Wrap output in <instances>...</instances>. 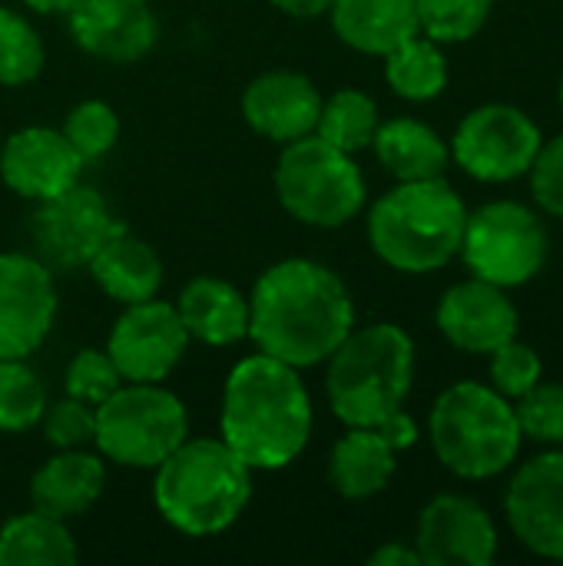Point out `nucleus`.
<instances>
[{"label":"nucleus","instance_id":"obj_1","mask_svg":"<svg viewBox=\"0 0 563 566\" xmlns=\"http://www.w3.org/2000/svg\"><path fill=\"white\" fill-rule=\"evenodd\" d=\"M352 328L355 305L345 282L312 259L275 262L249 295V338L292 368L329 361Z\"/></svg>","mask_w":563,"mask_h":566},{"label":"nucleus","instance_id":"obj_2","mask_svg":"<svg viewBox=\"0 0 563 566\" xmlns=\"http://www.w3.org/2000/svg\"><path fill=\"white\" fill-rule=\"evenodd\" d=\"M219 431L252 471L289 468L312 434V401L299 368L262 352L242 358L226 378Z\"/></svg>","mask_w":563,"mask_h":566},{"label":"nucleus","instance_id":"obj_3","mask_svg":"<svg viewBox=\"0 0 563 566\" xmlns=\"http://www.w3.org/2000/svg\"><path fill=\"white\" fill-rule=\"evenodd\" d=\"M252 497V468L219 438H186L159 468L153 501L166 524L189 537L222 534Z\"/></svg>","mask_w":563,"mask_h":566},{"label":"nucleus","instance_id":"obj_4","mask_svg":"<svg viewBox=\"0 0 563 566\" xmlns=\"http://www.w3.org/2000/svg\"><path fill=\"white\" fill-rule=\"evenodd\" d=\"M468 209L461 196L438 179L398 182L368 216V242L382 262L398 272H435L461 252Z\"/></svg>","mask_w":563,"mask_h":566},{"label":"nucleus","instance_id":"obj_5","mask_svg":"<svg viewBox=\"0 0 563 566\" xmlns=\"http://www.w3.org/2000/svg\"><path fill=\"white\" fill-rule=\"evenodd\" d=\"M415 375V342L398 325H368L348 332L329 355V405L348 428H375L395 415Z\"/></svg>","mask_w":563,"mask_h":566},{"label":"nucleus","instance_id":"obj_6","mask_svg":"<svg viewBox=\"0 0 563 566\" xmlns=\"http://www.w3.org/2000/svg\"><path fill=\"white\" fill-rule=\"evenodd\" d=\"M431 444L448 471L484 481L514 464L521 424L501 391L478 381H458L431 408Z\"/></svg>","mask_w":563,"mask_h":566},{"label":"nucleus","instance_id":"obj_7","mask_svg":"<svg viewBox=\"0 0 563 566\" xmlns=\"http://www.w3.org/2000/svg\"><path fill=\"white\" fill-rule=\"evenodd\" d=\"M189 438L183 401L156 381L119 385L96 405V448L119 468L156 471Z\"/></svg>","mask_w":563,"mask_h":566},{"label":"nucleus","instance_id":"obj_8","mask_svg":"<svg viewBox=\"0 0 563 566\" xmlns=\"http://www.w3.org/2000/svg\"><path fill=\"white\" fill-rule=\"evenodd\" d=\"M275 192L289 216L315 229H338L365 206V179L352 153L315 133L285 143L275 166Z\"/></svg>","mask_w":563,"mask_h":566},{"label":"nucleus","instance_id":"obj_9","mask_svg":"<svg viewBox=\"0 0 563 566\" xmlns=\"http://www.w3.org/2000/svg\"><path fill=\"white\" fill-rule=\"evenodd\" d=\"M461 255L475 279L511 289L531 282L548 259V232L521 202L481 206L465 222Z\"/></svg>","mask_w":563,"mask_h":566},{"label":"nucleus","instance_id":"obj_10","mask_svg":"<svg viewBox=\"0 0 563 566\" xmlns=\"http://www.w3.org/2000/svg\"><path fill=\"white\" fill-rule=\"evenodd\" d=\"M126 226L110 212L106 199L90 186H70L66 192L37 202L30 216V239L46 269H80Z\"/></svg>","mask_w":563,"mask_h":566},{"label":"nucleus","instance_id":"obj_11","mask_svg":"<svg viewBox=\"0 0 563 566\" xmlns=\"http://www.w3.org/2000/svg\"><path fill=\"white\" fill-rule=\"evenodd\" d=\"M451 149L468 176L481 182H508L531 169L541 149V129L518 106L488 103L461 119Z\"/></svg>","mask_w":563,"mask_h":566},{"label":"nucleus","instance_id":"obj_12","mask_svg":"<svg viewBox=\"0 0 563 566\" xmlns=\"http://www.w3.org/2000/svg\"><path fill=\"white\" fill-rule=\"evenodd\" d=\"M189 332L176 305L146 298L126 305L110 332L106 355L113 358L123 381H163L183 358Z\"/></svg>","mask_w":563,"mask_h":566},{"label":"nucleus","instance_id":"obj_13","mask_svg":"<svg viewBox=\"0 0 563 566\" xmlns=\"http://www.w3.org/2000/svg\"><path fill=\"white\" fill-rule=\"evenodd\" d=\"M56 315L53 275L40 259L7 252L0 255V361L33 355Z\"/></svg>","mask_w":563,"mask_h":566},{"label":"nucleus","instance_id":"obj_14","mask_svg":"<svg viewBox=\"0 0 563 566\" xmlns=\"http://www.w3.org/2000/svg\"><path fill=\"white\" fill-rule=\"evenodd\" d=\"M73 43L110 63H133L156 46L159 20L149 0H73L66 7Z\"/></svg>","mask_w":563,"mask_h":566},{"label":"nucleus","instance_id":"obj_15","mask_svg":"<svg viewBox=\"0 0 563 566\" xmlns=\"http://www.w3.org/2000/svg\"><path fill=\"white\" fill-rule=\"evenodd\" d=\"M415 551L428 566H488L498 554V531L481 504L445 494L421 511Z\"/></svg>","mask_w":563,"mask_h":566},{"label":"nucleus","instance_id":"obj_16","mask_svg":"<svg viewBox=\"0 0 563 566\" xmlns=\"http://www.w3.org/2000/svg\"><path fill=\"white\" fill-rule=\"evenodd\" d=\"M504 507L528 551L563 560V451L528 461L514 474Z\"/></svg>","mask_w":563,"mask_h":566},{"label":"nucleus","instance_id":"obj_17","mask_svg":"<svg viewBox=\"0 0 563 566\" xmlns=\"http://www.w3.org/2000/svg\"><path fill=\"white\" fill-rule=\"evenodd\" d=\"M83 159L70 146V139L46 126L17 129L7 143H0V179L7 189L30 202L53 199L80 182Z\"/></svg>","mask_w":563,"mask_h":566},{"label":"nucleus","instance_id":"obj_18","mask_svg":"<svg viewBox=\"0 0 563 566\" xmlns=\"http://www.w3.org/2000/svg\"><path fill=\"white\" fill-rule=\"evenodd\" d=\"M438 328L455 348L491 355L518 335V308L501 285L471 279L441 295Z\"/></svg>","mask_w":563,"mask_h":566},{"label":"nucleus","instance_id":"obj_19","mask_svg":"<svg viewBox=\"0 0 563 566\" xmlns=\"http://www.w3.org/2000/svg\"><path fill=\"white\" fill-rule=\"evenodd\" d=\"M319 113L322 93L309 76L292 70H269L256 76L242 93V116L259 136L272 143H292L315 133Z\"/></svg>","mask_w":563,"mask_h":566},{"label":"nucleus","instance_id":"obj_20","mask_svg":"<svg viewBox=\"0 0 563 566\" xmlns=\"http://www.w3.org/2000/svg\"><path fill=\"white\" fill-rule=\"evenodd\" d=\"M106 484V468L96 454L73 448L53 454L30 481V501L37 511L56 517V521H73L83 517L103 494Z\"/></svg>","mask_w":563,"mask_h":566},{"label":"nucleus","instance_id":"obj_21","mask_svg":"<svg viewBox=\"0 0 563 566\" xmlns=\"http://www.w3.org/2000/svg\"><path fill=\"white\" fill-rule=\"evenodd\" d=\"M176 312L189 332L202 345H236L249 338V298L226 279L199 275L192 279L176 302Z\"/></svg>","mask_w":563,"mask_h":566},{"label":"nucleus","instance_id":"obj_22","mask_svg":"<svg viewBox=\"0 0 563 566\" xmlns=\"http://www.w3.org/2000/svg\"><path fill=\"white\" fill-rule=\"evenodd\" d=\"M329 13L338 40L372 56H385L421 33L415 0H332Z\"/></svg>","mask_w":563,"mask_h":566},{"label":"nucleus","instance_id":"obj_23","mask_svg":"<svg viewBox=\"0 0 563 566\" xmlns=\"http://www.w3.org/2000/svg\"><path fill=\"white\" fill-rule=\"evenodd\" d=\"M90 275L93 282L116 302L123 305H136L146 298H156L159 285H163V259L156 255V249L136 235L119 232L116 239H110L93 259H90Z\"/></svg>","mask_w":563,"mask_h":566},{"label":"nucleus","instance_id":"obj_24","mask_svg":"<svg viewBox=\"0 0 563 566\" xmlns=\"http://www.w3.org/2000/svg\"><path fill=\"white\" fill-rule=\"evenodd\" d=\"M395 474V448L375 428H352L329 458V481L348 501L375 497Z\"/></svg>","mask_w":563,"mask_h":566},{"label":"nucleus","instance_id":"obj_25","mask_svg":"<svg viewBox=\"0 0 563 566\" xmlns=\"http://www.w3.org/2000/svg\"><path fill=\"white\" fill-rule=\"evenodd\" d=\"M372 146L378 153V163L398 182L438 179L448 169V146L441 143V136L431 126L408 119V116L378 123Z\"/></svg>","mask_w":563,"mask_h":566},{"label":"nucleus","instance_id":"obj_26","mask_svg":"<svg viewBox=\"0 0 563 566\" xmlns=\"http://www.w3.org/2000/svg\"><path fill=\"white\" fill-rule=\"evenodd\" d=\"M76 564V541L66 521L33 507L0 527V566H70Z\"/></svg>","mask_w":563,"mask_h":566},{"label":"nucleus","instance_id":"obj_27","mask_svg":"<svg viewBox=\"0 0 563 566\" xmlns=\"http://www.w3.org/2000/svg\"><path fill=\"white\" fill-rule=\"evenodd\" d=\"M385 76L398 96L425 103L448 86V63L435 40L411 36L392 53H385Z\"/></svg>","mask_w":563,"mask_h":566},{"label":"nucleus","instance_id":"obj_28","mask_svg":"<svg viewBox=\"0 0 563 566\" xmlns=\"http://www.w3.org/2000/svg\"><path fill=\"white\" fill-rule=\"evenodd\" d=\"M378 106L368 93L362 90H338L335 96H329L322 103L319 123H315V136H322L325 143H332L342 153H358L365 146H372L375 133H378Z\"/></svg>","mask_w":563,"mask_h":566},{"label":"nucleus","instance_id":"obj_29","mask_svg":"<svg viewBox=\"0 0 563 566\" xmlns=\"http://www.w3.org/2000/svg\"><path fill=\"white\" fill-rule=\"evenodd\" d=\"M46 408V388L23 358L0 361V431L20 434L40 421Z\"/></svg>","mask_w":563,"mask_h":566},{"label":"nucleus","instance_id":"obj_30","mask_svg":"<svg viewBox=\"0 0 563 566\" xmlns=\"http://www.w3.org/2000/svg\"><path fill=\"white\" fill-rule=\"evenodd\" d=\"M43 70V40L17 10L0 7V86H23Z\"/></svg>","mask_w":563,"mask_h":566},{"label":"nucleus","instance_id":"obj_31","mask_svg":"<svg viewBox=\"0 0 563 566\" xmlns=\"http://www.w3.org/2000/svg\"><path fill=\"white\" fill-rule=\"evenodd\" d=\"M491 7L494 0H415L418 30L435 43L471 40L484 27Z\"/></svg>","mask_w":563,"mask_h":566},{"label":"nucleus","instance_id":"obj_32","mask_svg":"<svg viewBox=\"0 0 563 566\" xmlns=\"http://www.w3.org/2000/svg\"><path fill=\"white\" fill-rule=\"evenodd\" d=\"M60 133L70 139V146L80 153L83 163H93V159L106 156L116 146L119 119H116L113 106H106L103 99H86V103H76L66 113Z\"/></svg>","mask_w":563,"mask_h":566},{"label":"nucleus","instance_id":"obj_33","mask_svg":"<svg viewBox=\"0 0 563 566\" xmlns=\"http://www.w3.org/2000/svg\"><path fill=\"white\" fill-rule=\"evenodd\" d=\"M40 424H43L46 444H53L56 451H73V448H86L96 441V408L70 395L53 405L46 401Z\"/></svg>","mask_w":563,"mask_h":566},{"label":"nucleus","instance_id":"obj_34","mask_svg":"<svg viewBox=\"0 0 563 566\" xmlns=\"http://www.w3.org/2000/svg\"><path fill=\"white\" fill-rule=\"evenodd\" d=\"M66 395L76 398V401H86V405H103L119 385H123V375L116 371L113 358L106 352H96V348H83L73 355L70 368H66Z\"/></svg>","mask_w":563,"mask_h":566},{"label":"nucleus","instance_id":"obj_35","mask_svg":"<svg viewBox=\"0 0 563 566\" xmlns=\"http://www.w3.org/2000/svg\"><path fill=\"white\" fill-rule=\"evenodd\" d=\"M521 434L548 444L563 441V385H534L514 408Z\"/></svg>","mask_w":563,"mask_h":566},{"label":"nucleus","instance_id":"obj_36","mask_svg":"<svg viewBox=\"0 0 563 566\" xmlns=\"http://www.w3.org/2000/svg\"><path fill=\"white\" fill-rule=\"evenodd\" d=\"M491 381L504 398H521L541 381V358L524 342H504L491 352Z\"/></svg>","mask_w":563,"mask_h":566},{"label":"nucleus","instance_id":"obj_37","mask_svg":"<svg viewBox=\"0 0 563 566\" xmlns=\"http://www.w3.org/2000/svg\"><path fill=\"white\" fill-rule=\"evenodd\" d=\"M528 172L538 206L548 209L551 216H563V136L538 149Z\"/></svg>","mask_w":563,"mask_h":566},{"label":"nucleus","instance_id":"obj_38","mask_svg":"<svg viewBox=\"0 0 563 566\" xmlns=\"http://www.w3.org/2000/svg\"><path fill=\"white\" fill-rule=\"evenodd\" d=\"M375 431L395 448V451H405V448H411L415 441H418V424L398 408L395 415H388L382 424H375Z\"/></svg>","mask_w":563,"mask_h":566},{"label":"nucleus","instance_id":"obj_39","mask_svg":"<svg viewBox=\"0 0 563 566\" xmlns=\"http://www.w3.org/2000/svg\"><path fill=\"white\" fill-rule=\"evenodd\" d=\"M368 564L372 566H418L421 564V557H418V551H415V547H405V544H385V547H378V551L368 557Z\"/></svg>","mask_w":563,"mask_h":566},{"label":"nucleus","instance_id":"obj_40","mask_svg":"<svg viewBox=\"0 0 563 566\" xmlns=\"http://www.w3.org/2000/svg\"><path fill=\"white\" fill-rule=\"evenodd\" d=\"M282 13H289V17H302V20H309V17H322V13H329V7H332V0H272Z\"/></svg>","mask_w":563,"mask_h":566},{"label":"nucleus","instance_id":"obj_41","mask_svg":"<svg viewBox=\"0 0 563 566\" xmlns=\"http://www.w3.org/2000/svg\"><path fill=\"white\" fill-rule=\"evenodd\" d=\"M30 10H37V13H66V7L73 3V0H23Z\"/></svg>","mask_w":563,"mask_h":566},{"label":"nucleus","instance_id":"obj_42","mask_svg":"<svg viewBox=\"0 0 563 566\" xmlns=\"http://www.w3.org/2000/svg\"><path fill=\"white\" fill-rule=\"evenodd\" d=\"M561 103H563V83H561Z\"/></svg>","mask_w":563,"mask_h":566}]
</instances>
